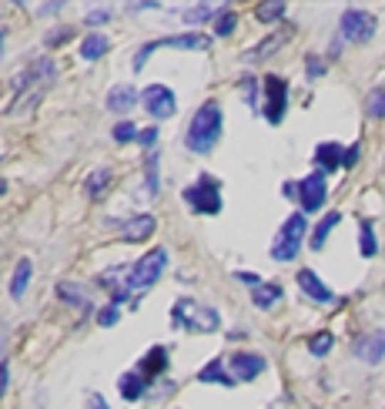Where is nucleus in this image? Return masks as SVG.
Segmentation results:
<instances>
[{"label":"nucleus","instance_id":"obj_38","mask_svg":"<svg viewBox=\"0 0 385 409\" xmlns=\"http://www.w3.org/2000/svg\"><path fill=\"white\" fill-rule=\"evenodd\" d=\"M154 141H158V128H144V131H138V144L154 148Z\"/></svg>","mask_w":385,"mask_h":409},{"label":"nucleus","instance_id":"obj_29","mask_svg":"<svg viewBox=\"0 0 385 409\" xmlns=\"http://www.w3.org/2000/svg\"><path fill=\"white\" fill-rule=\"evenodd\" d=\"M255 14H258V21L262 24H272V21H278V17L285 14V4H282V0H272V4H262Z\"/></svg>","mask_w":385,"mask_h":409},{"label":"nucleus","instance_id":"obj_43","mask_svg":"<svg viewBox=\"0 0 385 409\" xmlns=\"http://www.w3.org/2000/svg\"><path fill=\"white\" fill-rule=\"evenodd\" d=\"M4 349H7V325L0 322V355H4Z\"/></svg>","mask_w":385,"mask_h":409},{"label":"nucleus","instance_id":"obj_16","mask_svg":"<svg viewBox=\"0 0 385 409\" xmlns=\"http://www.w3.org/2000/svg\"><path fill=\"white\" fill-rule=\"evenodd\" d=\"M288 37H292V31H278V34H272V37H265L262 44L258 47H252V51H248V54H245V61H248V64H258V61H265V57H272L278 51V47L285 44Z\"/></svg>","mask_w":385,"mask_h":409},{"label":"nucleus","instance_id":"obj_21","mask_svg":"<svg viewBox=\"0 0 385 409\" xmlns=\"http://www.w3.org/2000/svg\"><path fill=\"white\" fill-rule=\"evenodd\" d=\"M339 221H342V211H329V215H325V218L315 225V232H312V248H315V252H322V248H325V238H329V232L339 225Z\"/></svg>","mask_w":385,"mask_h":409},{"label":"nucleus","instance_id":"obj_36","mask_svg":"<svg viewBox=\"0 0 385 409\" xmlns=\"http://www.w3.org/2000/svg\"><path fill=\"white\" fill-rule=\"evenodd\" d=\"M118 315H121V309H118V306H114V302H111V306H104V309H101L98 322H101V325H104V329H111V325H114V322H118Z\"/></svg>","mask_w":385,"mask_h":409},{"label":"nucleus","instance_id":"obj_32","mask_svg":"<svg viewBox=\"0 0 385 409\" xmlns=\"http://www.w3.org/2000/svg\"><path fill=\"white\" fill-rule=\"evenodd\" d=\"M235 27H238V17H235L228 7H225V11H221V17H218V24H215V34H218V37H228Z\"/></svg>","mask_w":385,"mask_h":409},{"label":"nucleus","instance_id":"obj_26","mask_svg":"<svg viewBox=\"0 0 385 409\" xmlns=\"http://www.w3.org/2000/svg\"><path fill=\"white\" fill-rule=\"evenodd\" d=\"M108 185H111V168H98V171L88 178V195L91 198H101V195L108 191Z\"/></svg>","mask_w":385,"mask_h":409},{"label":"nucleus","instance_id":"obj_20","mask_svg":"<svg viewBox=\"0 0 385 409\" xmlns=\"http://www.w3.org/2000/svg\"><path fill=\"white\" fill-rule=\"evenodd\" d=\"M278 299H282V286H275V282H262V286H255V292H252V302L258 309H272Z\"/></svg>","mask_w":385,"mask_h":409},{"label":"nucleus","instance_id":"obj_30","mask_svg":"<svg viewBox=\"0 0 385 409\" xmlns=\"http://www.w3.org/2000/svg\"><path fill=\"white\" fill-rule=\"evenodd\" d=\"M175 14L188 24H201V21H211V17H215V7H191V11H175Z\"/></svg>","mask_w":385,"mask_h":409},{"label":"nucleus","instance_id":"obj_25","mask_svg":"<svg viewBox=\"0 0 385 409\" xmlns=\"http://www.w3.org/2000/svg\"><path fill=\"white\" fill-rule=\"evenodd\" d=\"M198 379H201V383H221V386H235V379L225 376V363H221V359H211V363L198 373Z\"/></svg>","mask_w":385,"mask_h":409},{"label":"nucleus","instance_id":"obj_12","mask_svg":"<svg viewBox=\"0 0 385 409\" xmlns=\"http://www.w3.org/2000/svg\"><path fill=\"white\" fill-rule=\"evenodd\" d=\"M228 365H231V376L242 379V383H252V379H258L268 369L265 355H255V353H231Z\"/></svg>","mask_w":385,"mask_h":409},{"label":"nucleus","instance_id":"obj_24","mask_svg":"<svg viewBox=\"0 0 385 409\" xmlns=\"http://www.w3.org/2000/svg\"><path fill=\"white\" fill-rule=\"evenodd\" d=\"M57 292H61V299H64V302L77 306V312H88V309H91V302H88V296H84V288H81V286L61 282V286H57Z\"/></svg>","mask_w":385,"mask_h":409},{"label":"nucleus","instance_id":"obj_13","mask_svg":"<svg viewBox=\"0 0 385 409\" xmlns=\"http://www.w3.org/2000/svg\"><path fill=\"white\" fill-rule=\"evenodd\" d=\"M298 288H302L312 302H319V306H332V302H335V292H332L312 268H302V272H298Z\"/></svg>","mask_w":385,"mask_h":409},{"label":"nucleus","instance_id":"obj_27","mask_svg":"<svg viewBox=\"0 0 385 409\" xmlns=\"http://www.w3.org/2000/svg\"><path fill=\"white\" fill-rule=\"evenodd\" d=\"M359 238H362V245H359V248H362V255H365V258H372V255L379 252V242H375V232H372V221H362V225H359Z\"/></svg>","mask_w":385,"mask_h":409},{"label":"nucleus","instance_id":"obj_35","mask_svg":"<svg viewBox=\"0 0 385 409\" xmlns=\"http://www.w3.org/2000/svg\"><path fill=\"white\" fill-rule=\"evenodd\" d=\"M114 141H118V144L138 141V128H134L131 121H121V124H118V128H114Z\"/></svg>","mask_w":385,"mask_h":409},{"label":"nucleus","instance_id":"obj_17","mask_svg":"<svg viewBox=\"0 0 385 409\" xmlns=\"http://www.w3.org/2000/svg\"><path fill=\"white\" fill-rule=\"evenodd\" d=\"M342 161H345V151H342V144L335 141H325L315 148V165L322 168V171H332V168H339Z\"/></svg>","mask_w":385,"mask_h":409},{"label":"nucleus","instance_id":"obj_44","mask_svg":"<svg viewBox=\"0 0 385 409\" xmlns=\"http://www.w3.org/2000/svg\"><path fill=\"white\" fill-rule=\"evenodd\" d=\"M4 191H7V181H4V178H0V195H4Z\"/></svg>","mask_w":385,"mask_h":409},{"label":"nucleus","instance_id":"obj_5","mask_svg":"<svg viewBox=\"0 0 385 409\" xmlns=\"http://www.w3.org/2000/svg\"><path fill=\"white\" fill-rule=\"evenodd\" d=\"M375 27H379V21H375L369 11H359V7H349L339 21L342 41H349V44H365V41H372Z\"/></svg>","mask_w":385,"mask_h":409},{"label":"nucleus","instance_id":"obj_42","mask_svg":"<svg viewBox=\"0 0 385 409\" xmlns=\"http://www.w3.org/2000/svg\"><path fill=\"white\" fill-rule=\"evenodd\" d=\"M88 409H108L101 396H88Z\"/></svg>","mask_w":385,"mask_h":409},{"label":"nucleus","instance_id":"obj_18","mask_svg":"<svg viewBox=\"0 0 385 409\" xmlns=\"http://www.w3.org/2000/svg\"><path fill=\"white\" fill-rule=\"evenodd\" d=\"M154 232V215H134L124 225V242H144Z\"/></svg>","mask_w":385,"mask_h":409},{"label":"nucleus","instance_id":"obj_11","mask_svg":"<svg viewBox=\"0 0 385 409\" xmlns=\"http://www.w3.org/2000/svg\"><path fill=\"white\" fill-rule=\"evenodd\" d=\"M54 61H51V57H41V61H34L31 67H27V71H21V74H17V78H14V88L21 91H37V88H47V81L54 78Z\"/></svg>","mask_w":385,"mask_h":409},{"label":"nucleus","instance_id":"obj_39","mask_svg":"<svg viewBox=\"0 0 385 409\" xmlns=\"http://www.w3.org/2000/svg\"><path fill=\"white\" fill-rule=\"evenodd\" d=\"M111 21V11L108 7H101V11H91L88 14V24H108Z\"/></svg>","mask_w":385,"mask_h":409},{"label":"nucleus","instance_id":"obj_14","mask_svg":"<svg viewBox=\"0 0 385 409\" xmlns=\"http://www.w3.org/2000/svg\"><path fill=\"white\" fill-rule=\"evenodd\" d=\"M355 359H362L369 365H379L385 359V329H375L369 332L365 339L355 343Z\"/></svg>","mask_w":385,"mask_h":409},{"label":"nucleus","instance_id":"obj_23","mask_svg":"<svg viewBox=\"0 0 385 409\" xmlns=\"http://www.w3.org/2000/svg\"><path fill=\"white\" fill-rule=\"evenodd\" d=\"M104 51H108V37L104 34H88L84 44H81V57L84 61H98V57H104Z\"/></svg>","mask_w":385,"mask_h":409},{"label":"nucleus","instance_id":"obj_10","mask_svg":"<svg viewBox=\"0 0 385 409\" xmlns=\"http://www.w3.org/2000/svg\"><path fill=\"white\" fill-rule=\"evenodd\" d=\"M329 198V185H325V171H312L305 181H298V201H302V211H319Z\"/></svg>","mask_w":385,"mask_h":409},{"label":"nucleus","instance_id":"obj_3","mask_svg":"<svg viewBox=\"0 0 385 409\" xmlns=\"http://www.w3.org/2000/svg\"><path fill=\"white\" fill-rule=\"evenodd\" d=\"M171 325L175 329H195V332H215L218 329V312L208 309V306H198L195 299H178L175 302V309H171Z\"/></svg>","mask_w":385,"mask_h":409},{"label":"nucleus","instance_id":"obj_9","mask_svg":"<svg viewBox=\"0 0 385 409\" xmlns=\"http://www.w3.org/2000/svg\"><path fill=\"white\" fill-rule=\"evenodd\" d=\"M285 108H288V81H282L278 74H268L265 78V118L278 124L285 118Z\"/></svg>","mask_w":385,"mask_h":409},{"label":"nucleus","instance_id":"obj_15","mask_svg":"<svg viewBox=\"0 0 385 409\" xmlns=\"http://www.w3.org/2000/svg\"><path fill=\"white\" fill-rule=\"evenodd\" d=\"M108 111L111 114H128V111L138 104V91H134V84H114V88L108 91Z\"/></svg>","mask_w":385,"mask_h":409},{"label":"nucleus","instance_id":"obj_37","mask_svg":"<svg viewBox=\"0 0 385 409\" xmlns=\"http://www.w3.org/2000/svg\"><path fill=\"white\" fill-rule=\"evenodd\" d=\"M305 67H308V78H312V81H315V78H322V74H325V64H322V61H319V57H315V54H308Z\"/></svg>","mask_w":385,"mask_h":409},{"label":"nucleus","instance_id":"obj_33","mask_svg":"<svg viewBox=\"0 0 385 409\" xmlns=\"http://www.w3.org/2000/svg\"><path fill=\"white\" fill-rule=\"evenodd\" d=\"M144 365H148V369H154V373H161V369L168 365V353H165V345H154V353L144 355Z\"/></svg>","mask_w":385,"mask_h":409},{"label":"nucleus","instance_id":"obj_7","mask_svg":"<svg viewBox=\"0 0 385 409\" xmlns=\"http://www.w3.org/2000/svg\"><path fill=\"white\" fill-rule=\"evenodd\" d=\"M302 235H305V215H292V218L282 225L275 245H272V258L275 262H292L302 248Z\"/></svg>","mask_w":385,"mask_h":409},{"label":"nucleus","instance_id":"obj_4","mask_svg":"<svg viewBox=\"0 0 385 409\" xmlns=\"http://www.w3.org/2000/svg\"><path fill=\"white\" fill-rule=\"evenodd\" d=\"M185 201L188 208L195 215H218L221 211V191H218V181L208 175H201L195 185L185 188Z\"/></svg>","mask_w":385,"mask_h":409},{"label":"nucleus","instance_id":"obj_41","mask_svg":"<svg viewBox=\"0 0 385 409\" xmlns=\"http://www.w3.org/2000/svg\"><path fill=\"white\" fill-rule=\"evenodd\" d=\"M285 198H298V181H285Z\"/></svg>","mask_w":385,"mask_h":409},{"label":"nucleus","instance_id":"obj_2","mask_svg":"<svg viewBox=\"0 0 385 409\" xmlns=\"http://www.w3.org/2000/svg\"><path fill=\"white\" fill-rule=\"evenodd\" d=\"M165 266H168V252H165V248L148 252L144 258H138V262L124 272V288H128V292H144V288H151L154 282L161 278Z\"/></svg>","mask_w":385,"mask_h":409},{"label":"nucleus","instance_id":"obj_34","mask_svg":"<svg viewBox=\"0 0 385 409\" xmlns=\"http://www.w3.org/2000/svg\"><path fill=\"white\" fill-rule=\"evenodd\" d=\"M158 191H161V178H158V155L148 158V195L158 198Z\"/></svg>","mask_w":385,"mask_h":409},{"label":"nucleus","instance_id":"obj_45","mask_svg":"<svg viewBox=\"0 0 385 409\" xmlns=\"http://www.w3.org/2000/svg\"><path fill=\"white\" fill-rule=\"evenodd\" d=\"M0 44H4V34H0Z\"/></svg>","mask_w":385,"mask_h":409},{"label":"nucleus","instance_id":"obj_6","mask_svg":"<svg viewBox=\"0 0 385 409\" xmlns=\"http://www.w3.org/2000/svg\"><path fill=\"white\" fill-rule=\"evenodd\" d=\"M211 41L205 37V34H175V37H161V41H151V44H144L141 51H138V57H134V67L141 71L144 64H148V57L154 54V51H161V47H171V51H205Z\"/></svg>","mask_w":385,"mask_h":409},{"label":"nucleus","instance_id":"obj_31","mask_svg":"<svg viewBox=\"0 0 385 409\" xmlns=\"http://www.w3.org/2000/svg\"><path fill=\"white\" fill-rule=\"evenodd\" d=\"M335 345V339H332V332H319L312 343H308V353L312 355H329V349Z\"/></svg>","mask_w":385,"mask_h":409},{"label":"nucleus","instance_id":"obj_19","mask_svg":"<svg viewBox=\"0 0 385 409\" xmlns=\"http://www.w3.org/2000/svg\"><path fill=\"white\" fill-rule=\"evenodd\" d=\"M31 276H34L31 258H21V262H17V268H14V278H11V296H14V299H21V296H27Z\"/></svg>","mask_w":385,"mask_h":409},{"label":"nucleus","instance_id":"obj_8","mask_svg":"<svg viewBox=\"0 0 385 409\" xmlns=\"http://www.w3.org/2000/svg\"><path fill=\"white\" fill-rule=\"evenodd\" d=\"M141 104L154 121H165V118H171V114L178 111L175 91L165 88V84H148V88L141 91Z\"/></svg>","mask_w":385,"mask_h":409},{"label":"nucleus","instance_id":"obj_40","mask_svg":"<svg viewBox=\"0 0 385 409\" xmlns=\"http://www.w3.org/2000/svg\"><path fill=\"white\" fill-rule=\"evenodd\" d=\"M355 161H359V144H352V148L345 151V161H342V165H345V168H352Z\"/></svg>","mask_w":385,"mask_h":409},{"label":"nucleus","instance_id":"obj_22","mask_svg":"<svg viewBox=\"0 0 385 409\" xmlns=\"http://www.w3.org/2000/svg\"><path fill=\"white\" fill-rule=\"evenodd\" d=\"M118 389H121V396L128 399V403H134V399L144 396V376L141 373H124V376L118 379Z\"/></svg>","mask_w":385,"mask_h":409},{"label":"nucleus","instance_id":"obj_28","mask_svg":"<svg viewBox=\"0 0 385 409\" xmlns=\"http://www.w3.org/2000/svg\"><path fill=\"white\" fill-rule=\"evenodd\" d=\"M365 114L369 118H385V88H375L365 101Z\"/></svg>","mask_w":385,"mask_h":409},{"label":"nucleus","instance_id":"obj_1","mask_svg":"<svg viewBox=\"0 0 385 409\" xmlns=\"http://www.w3.org/2000/svg\"><path fill=\"white\" fill-rule=\"evenodd\" d=\"M218 141H221V108L215 101H208V104H201V108L195 111V118L188 124L185 148L195 151V155H211Z\"/></svg>","mask_w":385,"mask_h":409}]
</instances>
